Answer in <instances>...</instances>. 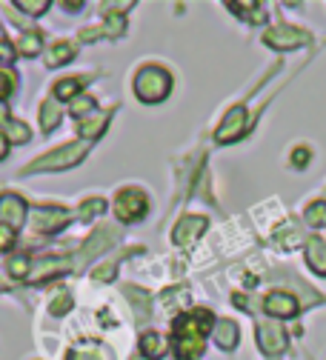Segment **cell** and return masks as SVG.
<instances>
[{
	"mask_svg": "<svg viewBox=\"0 0 326 360\" xmlns=\"http://www.w3.org/2000/svg\"><path fill=\"white\" fill-rule=\"evenodd\" d=\"M215 329V321L206 309H195V311H183L180 318H175L172 323V346L177 360H195L203 354L206 346V335Z\"/></svg>",
	"mask_w": 326,
	"mask_h": 360,
	"instance_id": "cell-1",
	"label": "cell"
},
{
	"mask_svg": "<svg viewBox=\"0 0 326 360\" xmlns=\"http://www.w3.org/2000/svg\"><path fill=\"white\" fill-rule=\"evenodd\" d=\"M86 155H89V141H75V143L58 146L55 152L37 158L35 163H29V166H26V172H23V174H37V172H63V169L77 166Z\"/></svg>",
	"mask_w": 326,
	"mask_h": 360,
	"instance_id": "cell-2",
	"label": "cell"
},
{
	"mask_svg": "<svg viewBox=\"0 0 326 360\" xmlns=\"http://www.w3.org/2000/svg\"><path fill=\"white\" fill-rule=\"evenodd\" d=\"M172 92V77L161 66H144L134 75V95L144 103H161Z\"/></svg>",
	"mask_w": 326,
	"mask_h": 360,
	"instance_id": "cell-3",
	"label": "cell"
},
{
	"mask_svg": "<svg viewBox=\"0 0 326 360\" xmlns=\"http://www.w3.org/2000/svg\"><path fill=\"white\" fill-rule=\"evenodd\" d=\"M115 214L123 220V223H137L144 220L146 212H149V200L141 189H123L118 198H115Z\"/></svg>",
	"mask_w": 326,
	"mask_h": 360,
	"instance_id": "cell-4",
	"label": "cell"
},
{
	"mask_svg": "<svg viewBox=\"0 0 326 360\" xmlns=\"http://www.w3.org/2000/svg\"><path fill=\"white\" fill-rule=\"evenodd\" d=\"M263 43H266V46H272V49H277V52H289V49L306 46L309 34L295 29V26H275V29H269L263 34Z\"/></svg>",
	"mask_w": 326,
	"mask_h": 360,
	"instance_id": "cell-5",
	"label": "cell"
},
{
	"mask_svg": "<svg viewBox=\"0 0 326 360\" xmlns=\"http://www.w3.org/2000/svg\"><path fill=\"white\" fill-rule=\"evenodd\" d=\"M66 223H69V212L61 206H40L32 212V226H35V232H43V235L61 232Z\"/></svg>",
	"mask_w": 326,
	"mask_h": 360,
	"instance_id": "cell-6",
	"label": "cell"
},
{
	"mask_svg": "<svg viewBox=\"0 0 326 360\" xmlns=\"http://www.w3.org/2000/svg\"><path fill=\"white\" fill-rule=\"evenodd\" d=\"M246 131V109L244 106H232L223 117V123L215 131V141L218 143H235L241 134Z\"/></svg>",
	"mask_w": 326,
	"mask_h": 360,
	"instance_id": "cell-7",
	"label": "cell"
},
{
	"mask_svg": "<svg viewBox=\"0 0 326 360\" xmlns=\"http://www.w3.org/2000/svg\"><path fill=\"white\" fill-rule=\"evenodd\" d=\"M258 346L269 357L284 354V349H287V332L281 326H275V323H261L258 326Z\"/></svg>",
	"mask_w": 326,
	"mask_h": 360,
	"instance_id": "cell-8",
	"label": "cell"
},
{
	"mask_svg": "<svg viewBox=\"0 0 326 360\" xmlns=\"http://www.w3.org/2000/svg\"><path fill=\"white\" fill-rule=\"evenodd\" d=\"M203 232H206V217H201V214H186V217H180V223L175 226L172 240H175L177 246H186V243L198 240Z\"/></svg>",
	"mask_w": 326,
	"mask_h": 360,
	"instance_id": "cell-9",
	"label": "cell"
},
{
	"mask_svg": "<svg viewBox=\"0 0 326 360\" xmlns=\"http://www.w3.org/2000/svg\"><path fill=\"white\" fill-rule=\"evenodd\" d=\"M23 217H26L23 198H18L15 192H4V195H0V223H6V226H12L18 232Z\"/></svg>",
	"mask_w": 326,
	"mask_h": 360,
	"instance_id": "cell-10",
	"label": "cell"
},
{
	"mask_svg": "<svg viewBox=\"0 0 326 360\" xmlns=\"http://www.w3.org/2000/svg\"><path fill=\"white\" fill-rule=\"evenodd\" d=\"M263 309L272 314V318H295L301 306H298L295 295H289V292H272L263 300Z\"/></svg>",
	"mask_w": 326,
	"mask_h": 360,
	"instance_id": "cell-11",
	"label": "cell"
},
{
	"mask_svg": "<svg viewBox=\"0 0 326 360\" xmlns=\"http://www.w3.org/2000/svg\"><path fill=\"white\" fill-rule=\"evenodd\" d=\"M66 360H115V354L98 340H77L66 352Z\"/></svg>",
	"mask_w": 326,
	"mask_h": 360,
	"instance_id": "cell-12",
	"label": "cell"
},
{
	"mask_svg": "<svg viewBox=\"0 0 326 360\" xmlns=\"http://www.w3.org/2000/svg\"><path fill=\"white\" fill-rule=\"evenodd\" d=\"M69 272V260L66 257H46V260H37V266L32 263V275H29V283H43L49 278H58Z\"/></svg>",
	"mask_w": 326,
	"mask_h": 360,
	"instance_id": "cell-13",
	"label": "cell"
},
{
	"mask_svg": "<svg viewBox=\"0 0 326 360\" xmlns=\"http://www.w3.org/2000/svg\"><path fill=\"white\" fill-rule=\"evenodd\" d=\"M115 240H118V232H115V229H109V226H101V229H98L95 235L89 238V243H86V246L80 249L77 260H80V263H89V260L95 257V255H101L104 249H109V246H112Z\"/></svg>",
	"mask_w": 326,
	"mask_h": 360,
	"instance_id": "cell-14",
	"label": "cell"
},
{
	"mask_svg": "<svg viewBox=\"0 0 326 360\" xmlns=\"http://www.w3.org/2000/svg\"><path fill=\"white\" fill-rule=\"evenodd\" d=\"M306 263L315 275L326 278V243L320 238H306Z\"/></svg>",
	"mask_w": 326,
	"mask_h": 360,
	"instance_id": "cell-15",
	"label": "cell"
},
{
	"mask_svg": "<svg viewBox=\"0 0 326 360\" xmlns=\"http://www.w3.org/2000/svg\"><path fill=\"white\" fill-rule=\"evenodd\" d=\"M109 117H112V112H98V109L92 112V117H83V120H80V138H83V141L98 138V134L106 129Z\"/></svg>",
	"mask_w": 326,
	"mask_h": 360,
	"instance_id": "cell-16",
	"label": "cell"
},
{
	"mask_svg": "<svg viewBox=\"0 0 326 360\" xmlns=\"http://www.w3.org/2000/svg\"><path fill=\"white\" fill-rule=\"evenodd\" d=\"M212 335H215V343L220 346V349H235L238 346V326L235 323H232V321H218L215 323V329H212Z\"/></svg>",
	"mask_w": 326,
	"mask_h": 360,
	"instance_id": "cell-17",
	"label": "cell"
},
{
	"mask_svg": "<svg viewBox=\"0 0 326 360\" xmlns=\"http://www.w3.org/2000/svg\"><path fill=\"white\" fill-rule=\"evenodd\" d=\"M141 354L149 357V360L163 357V354H166V340H163V335H158V332H144V335H141Z\"/></svg>",
	"mask_w": 326,
	"mask_h": 360,
	"instance_id": "cell-18",
	"label": "cell"
},
{
	"mask_svg": "<svg viewBox=\"0 0 326 360\" xmlns=\"http://www.w3.org/2000/svg\"><path fill=\"white\" fill-rule=\"evenodd\" d=\"M72 58H75V46H72V43H66V40H61V43H55L49 52H46V66L58 69V66L69 63Z\"/></svg>",
	"mask_w": 326,
	"mask_h": 360,
	"instance_id": "cell-19",
	"label": "cell"
},
{
	"mask_svg": "<svg viewBox=\"0 0 326 360\" xmlns=\"http://www.w3.org/2000/svg\"><path fill=\"white\" fill-rule=\"evenodd\" d=\"M61 115H63V109H61V103L58 101H43V106H40V126H43V131H52L58 123H61Z\"/></svg>",
	"mask_w": 326,
	"mask_h": 360,
	"instance_id": "cell-20",
	"label": "cell"
},
{
	"mask_svg": "<svg viewBox=\"0 0 326 360\" xmlns=\"http://www.w3.org/2000/svg\"><path fill=\"white\" fill-rule=\"evenodd\" d=\"M18 49H20V55L35 58V55L43 49V37H40V32H26V34H20Z\"/></svg>",
	"mask_w": 326,
	"mask_h": 360,
	"instance_id": "cell-21",
	"label": "cell"
},
{
	"mask_svg": "<svg viewBox=\"0 0 326 360\" xmlns=\"http://www.w3.org/2000/svg\"><path fill=\"white\" fill-rule=\"evenodd\" d=\"M80 86H83V77L58 80V83H55V98H61V101H75L77 92H80Z\"/></svg>",
	"mask_w": 326,
	"mask_h": 360,
	"instance_id": "cell-22",
	"label": "cell"
},
{
	"mask_svg": "<svg viewBox=\"0 0 326 360\" xmlns=\"http://www.w3.org/2000/svg\"><path fill=\"white\" fill-rule=\"evenodd\" d=\"M6 269H9V275H12L15 281H29V275H32V260L20 255V257H12Z\"/></svg>",
	"mask_w": 326,
	"mask_h": 360,
	"instance_id": "cell-23",
	"label": "cell"
},
{
	"mask_svg": "<svg viewBox=\"0 0 326 360\" xmlns=\"http://www.w3.org/2000/svg\"><path fill=\"white\" fill-rule=\"evenodd\" d=\"M126 297L132 300V303H137V321H146L149 318V295L146 292H141V289H126Z\"/></svg>",
	"mask_w": 326,
	"mask_h": 360,
	"instance_id": "cell-24",
	"label": "cell"
},
{
	"mask_svg": "<svg viewBox=\"0 0 326 360\" xmlns=\"http://www.w3.org/2000/svg\"><path fill=\"white\" fill-rule=\"evenodd\" d=\"M6 141H12V143H26L29 138H32V134H29V129L23 126V123H15V120H9L6 123Z\"/></svg>",
	"mask_w": 326,
	"mask_h": 360,
	"instance_id": "cell-25",
	"label": "cell"
},
{
	"mask_svg": "<svg viewBox=\"0 0 326 360\" xmlns=\"http://www.w3.org/2000/svg\"><path fill=\"white\" fill-rule=\"evenodd\" d=\"M106 209V200L104 198H92V200H83V206H80V220H92L95 214H101Z\"/></svg>",
	"mask_w": 326,
	"mask_h": 360,
	"instance_id": "cell-26",
	"label": "cell"
},
{
	"mask_svg": "<svg viewBox=\"0 0 326 360\" xmlns=\"http://www.w3.org/2000/svg\"><path fill=\"white\" fill-rule=\"evenodd\" d=\"M69 112H72L75 117H83V115H92V112H95V101H92L89 95H77V98L72 101V106H69Z\"/></svg>",
	"mask_w": 326,
	"mask_h": 360,
	"instance_id": "cell-27",
	"label": "cell"
},
{
	"mask_svg": "<svg viewBox=\"0 0 326 360\" xmlns=\"http://www.w3.org/2000/svg\"><path fill=\"white\" fill-rule=\"evenodd\" d=\"M306 223H309V226H323V223H326V203L323 200H318V203H312L306 209Z\"/></svg>",
	"mask_w": 326,
	"mask_h": 360,
	"instance_id": "cell-28",
	"label": "cell"
},
{
	"mask_svg": "<svg viewBox=\"0 0 326 360\" xmlns=\"http://www.w3.org/2000/svg\"><path fill=\"white\" fill-rule=\"evenodd\" d=\"M15 6L23 9L26 15H43L46 9H49V0H18Z\"/></svg>",
	"mask_w": 326,
	"mask_h": 360,
	"instance_id": "cell-29",
	"label": "cell"
},
{
	"mask_svg": "<svg viewBox=\"0 0 326 360\" xmlns=\"http://www.w3.org/2000/svg\"><path fill=\"white\" fill-rule=\"evenodd\" d=\"M69 309H72V297H69L66 292L55 295V297H52V303H49V311L55 314V318H61V314H66Z\"/></svg>",
	"mask_w": 326,
	"mask_h": 360,
	"instance_id": "cell-30",
	"label": "cell"
},
{
	"mask_svg": "<svg viewBox=\"0 0 326 360\" xmlns=\"http://www.w3.org/2000/svg\"><path fill=\"white\" fill-rule=\"evenodd\" d=\"M15 229L12 226H6V223H0V252H9L12 246H15Z\"/></svg>",
	"mask_w": 326,
	"mask_h": 360,
	"instance_id": "cell-31",
	"label": "cell"
},
{
	"mask_svg": "<svg viewBox=\"0 0 326 360\" xmlns=\"http://www.w3.org/2000/svg\"><path fill=\"white\" fill-rule=\"evenodd\" d=\"M115 263H104L101 269H95V272H92V281H98V283H106V281H112L115 278Z\"/></svg>",
	"mask_w": 326,
	"mask_h": 360,
	"instance_id": "cell-32",
	"label": "cell"
},
{
	"mask_svg": "<svg viewBox=\"0 0 326 360\" xmlns=\"http://www.w3.org/2000/svg\"><path fill=\"white\" fill-rule=\"evenodd\" d=\"M12 89H15V77L6 75V72H0V101H6L12 95Z\"/></svg>",
	"mask_w": 326,
	"mask_h": 360,
	"instance_id": "cell-33",
	"label": "cell"
},
{
	"mask_svg": "<svg viewBox=\"0 0 326 360\" xmlns=\"http://www.w3.org/2000/svg\"><path fill=\"white\" fill-rule=\"evenodd\" d=\"M12 60H15V46L6 37H0V63H12Z\"/></svg>",
	"mask_w": 326,
	"mask_h": 360,
	"instance_id": "cell-34",
	"label": "cell"
},
{
	"mask_svg": "<svg viewBox=\"0 0 326 360\" xmlns=\"http://www.w3.org/2000/svg\"><path fill=\"white\" fill-rule=\"evenodd\" d=\"M292 163H295V166H306V163H309V152H306V149H298L295 158H292Z\"/></svg>",
	"mask_w": 326,
	"mask_h": 360,
	"instance_id": "cell-35",
	"label": "cell"
},
{
	"mask_svg": "<svg viewBox=\"0 0 326 360\" xmlns=\"http://www.w3.org/2000/svg\"><path fill=\"white\" fill-rule=\"evenodd\" d=\"M6 155H9V141H6V134L0 131V160H4Z\"/></svg>",
	"mask_w": 326,
	"mask_h": 360,
	"instance_id": "cell-36",
	"label": "cell"
},
{
	"mask_svg": "<svg viewBox=\"0 0 326 360\" xmlns=\"http://www.w3.org/2000/svg\"><path fill=\"white\" fill-rule=\"evenodd\" d=\"M63 9H69V12H77V9H83V4H63Z\"/></svg>",
	"mask_w": 326,
	"mask_h": 360,
	"instance_id": "cell-37",
	"label": "cell"
},
{
	"mask_svg": "<svg viewBox=\"0 0 326 360\" xmlns=\"http://www.w3.org/2000/svg\"><path fill=\"white\" fill-rule=\"evenodd\" d=\"M132 360H141V357H137V354H134V357H132Z\"/></svg>",
	"mask_w": 326,
	"mask_h": 360,
	"instance_id": "cell-38",
	"label": "cell"
}]
</instances>
